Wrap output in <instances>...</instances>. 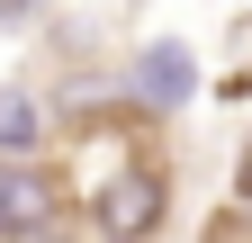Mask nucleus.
I'll list each match as a JSON object with an SVG mask.
<instances>
[{
	"label": "nucleus",
	"instance_id": "obj_1",
	"mask_svg": "<svg viewBox=\"0 0 252 243\" xmlns=\"http://www.w3.org/2000/svg\"><path fill=\"white\" fill-rule=\"evenodd\" d=\"M45 216L81 225L90 243H153L171 216V162L144 108H81L45 144Z\"/></svg>",
	"mask_w": 252,
	"mask_h": 243
},
{
	"label": "nucleus",
	"instance_id": "obj_2",
	"mask_svg": "<svg viewBox=\"0 0 252 243\" xmlns=\"http://www.w3.org/2000/svg\"><path fill=\"white\" fill-rule=\"evenodd\" d=\"M135 72H144V117H153V108H180V99H189V81H198V63H189L180 45H144V63H135Z\"/></svg>",
	"mask_w": 252,
	"mask_h": 243
},
{
	"label": "nucleus",
	"instance_id": "obj_3",
	"mask_svg": "<svg viewBox=\"0 0 252 243\" xmlns=\"http://www.w3.org/2000/svg\"><path fill=\"white\" fill-rule=\"evenodd\" d=\"M36 153V99L27 90H0V162Z\"/></svg>",
	"mask_w": 252,
	"mask_h": 243
},
{
	"label": "nucleus",
	"instance_id": "obj_4",
	"mask_svg": "<svg viewBox=\"0 0 252 243\" xmlns=\"http://www.w3.org/2000/svg\"><path fill=\"white\" fill-rule=\"evenodd\" d=\"M207 243H252V207H216V216H207Z\"/></svg>",
	"mask_w": 252,
	"mask_h": 243
},
{
	"label": "nucleus",
	"instance_id": "obj_5",
	"mask_svg": "<svg viewBox=\"0 0 252 243\" xmlns=\"http://www.w3.org/2000/svg\"><path fill=\"white\" fill-rule=\"evenodd\" d=\"M234 207H252V144H243V162H234Z\"/></svg>",
	"mask_w": 252,
	"mask_h": 243
}]
</instances>
